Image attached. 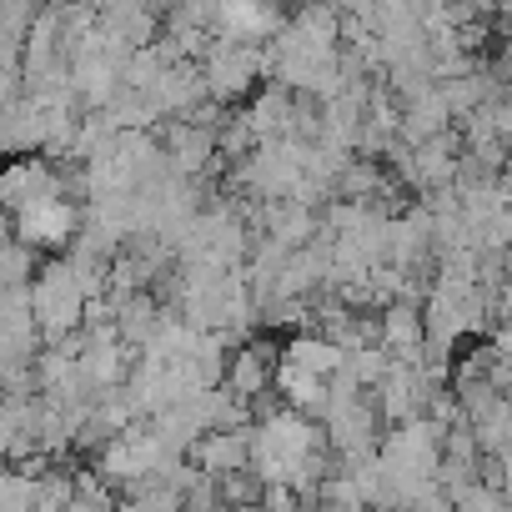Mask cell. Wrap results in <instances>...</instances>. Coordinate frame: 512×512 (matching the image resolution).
I'll list each match as a JSON object with an SVG mask.
<instances>
[{
	"instance_id": "6da1fadb",
	"label": "cell",
	"mask_w": 512,
	"mask_h": 512,
	"mask_svg": "<svg viewBox=\"0 0 512 512\" xmlns=\"http://www.w3.org/2000/svg\"><path fill=\"white\" fill-rule=\"evenodd\" d=\"M31 302H36V327H41V337H46V342H66L71 332L86 327V302H91V292H86L76 262H51V267L36 272Z\"/></svg>"
},
{
	"instance_id": "7a4b0ae2",
	"label": "cell",
	"mask_w": 512,
	"mask_h": 512,
	"mask_svg": "<svg viewBox=\"0 0 512 512\" xmlns=\"http://www.w3.org/2000/svg\"><path fill=\"white\" fill-rule=\"evenodd\" d=\"M81 231V211L66 196H46L16 211V241L36 246V251H66Z\"/></svg>"
},
{
	"instance_id": "3957f363",
	"label": "cell",
	"mask_w": 512,
	"mask_h": 512,
	"mask_svg": "<svg viewBox=\"0 0 512 512\" xmlns=\"http://www.w3.org/2000/svg\"><path fill=\"white\" fill-rule=\"evenodd\" d=\"M66 186H71V181H66L46 156H26V151L11 161L6 181H0L11 211H21V206H31V201H46V196H66Z\"/></svg>"
},
{
	"instance_id": "52a82bcc",
	"label": "cell",
	"mask_w": 512,
	"mask_h": 512,
	"mask_svg": "<svg viewBox=\"0 0 512 512\" xmlns=\"http://www.w3.org/2000/svg\"><path fill=\"white\" fill-rule=\"evenodd\" d=\"M452 126V106L442 101V91L432 86V91H422V96H412V101H402V141H412V146H422V141H432V136H442Z\"/></svg>"
},
{
	"instance_id": "5b68a950",
	"label": "cell",
	"mask_w": 512,
	"mask_h": 512,
	"mask_svg": "<svg viewBox=\"0 0 512 512\" xmlns=\"http://www.w3.org/2000/svg\"><path fill=\"white\" fill-rule=\"evenodd\" d=\"M277 367L282 362H272V347L267 342L262 347H241V352L226 357V382L221 387H231L236 397L256 402L262 392H277Z\"/></svg>"
},
{
	"instance_id": "9c48e42d",
	"label": "cell",
	"mask_w": 512,
	"mask_h": 512,
	"mask_svg": "<svg viewBox=\"0 0 512 512\" xmlns=\"http://www.w3.org/2000/svg\"><path fill=\"white\" fill-rule=\"evenodd\" d=\"M492 347H497V352H502V357L512 362V317H507V322L497 327V337H492Z\"/></svg>"
},
{
	"instance_id": "ba28073f",
	"label": "cell",
	"mask_w": 512,
	"mask_h": 512,
	"mask_svg": "<svg viewBox=\"0 0 512 512\" xmlns=\"http://www.w3.org/2000/svg\"><path fill=\"white\" fill-rule=\"evenodd\" d=\"M287 357L302 362V367H312V372H322V377H337L342 362H347V347L337 337H327V332H302V337L287 342Z\"/></svg>"
},
{
	"instance_id": "277c9868",
	"label": "cell",
	"mask_w": 512,
	"mask_h": 512,
	"mask_svg": "<svg viewBox=\"0 0 512 512\" xmlns=\"http://www.w3.org/2000/svg\"><path fill=\"white\" fill-rule=\"evenodd\" d=\"M382 347L397 362H422V352H427V317L417 312L412 297H397V302L382 307Z\"/></svg>"
},
{
	"instance_id": "8992f818",
	"label": "cell",
	"mask_w": 512,
	"mask_h": 512,
	"mask_svg": "<svg viewBox=\"0 0 512 512\" xmlns=\"http://www.w3.org/2000/svg\"><path fill=\"white\" fill-rule=\"evenodd\" d=\"M277 397L292 402V407L307 412V417H327V407H332V387H327V377L312 372V367H302V362H292V357L277 367Z\"/></svg>"
}]
</instances>
